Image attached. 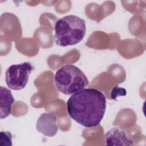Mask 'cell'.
<instances>
[{"mask_svg": "<svg viewBox=\"0 0 146 146\" xmlns=\"http://www.w3.org/2000/svg\"><path fill=\"white\" fill-rule=\"evenodd\" d=\"M107 145H133V140L127 135L122 127H115L108 130L106 134Z\"/></svg>", "mask_w": 146, "mask_h": 146, "instance_id": "6", "label": "cell"}, {"mask_svg": "<svg viewBox=\"0 0 146 146\" xmlns=\"http://www.w3.org/2000/svg\"><path fill=\"white\" fill-rule=\"evenodd\" d=\"M57 117L53 112H44L40 115L36 123V130L46 136L52 137L58 132Z\"/></svg>", "mask_w": 146, "mask_h": 146, "instance_id": "5", "label": "cell"}, {"mask_svg": "<svg viewBox=\"0 0 146 146\" xmlns=\"http://www.w3.org/2000/svg\"><path fill=\"white\" fill-rule=\"evenodd\" d=\"M86 31L84 19L75 15H66L55 23L54 40L61 47L75 45L83 39Z\"/></svg>", "mask_w": 146, "mask_h": 146, "instance_id": "2", "label": "cell"}, {"mask_svg": "<svg viewBox=\"0 0 146 146\" xmlns=\"http://www.w3.org/2000/svg\"><path fill=\"white\" fill-rule=\"evenodd\" d=\"M34 69L29 62L9 66L5 73V80L9 88L13 90H21L27 85L29 78Z\"/></svg>", "mask_w": 146, "mask_h": 146, "instance_id": "4", "label": "cell"}, {"mask_svg": "<svg viewBox=\"0 0 146 146\" xmlns=\"http://www.w3.org/2000/svg\"><path fill=\"white\" fill-rule=\"evenodd\" d=\"M5 141V145H12V135L10 132H1V145H3Z\"/></svg>", "mask_w": 146, "mask_h": 146, "instance_id": "8", "label": "cell"}, {"mask_svg": "<svg viewBox=\"0 0 146 146\" xmlns=\"http://www.w3.org/2000/svg\"><path fill=\"white\" fill-rule=\"evenodd\" d=\"M106 110V97L96 88H84L72 94L67 102L70 117L86 128L98 126Z\"/></svg>", "mask_w": 146, "mask_h": 146, "instance_id": "1", "label": "cell"}, {"mask_svg": "<svg viewBox=\"0 0 146 146\" xmlns=\"http://www.w3.org/2000/svg\"><path fill=\"white\" fill-rule=\"evenodd\" d=\"M54 82L58 90L65 95H72L89 84L84 73L78 67L70 64L57 70L54 75Z\"/></svg>", "mask_w": 146, "mask_h": 146, "instance_id": "3", "label": "cell"}, {"mask_svg": "<svg viewBox=\"0 0 146 146\" xmlns=\"http://www.w3.org/2000/svg\"><path fill=\"white\" fill-rule=\"evenodd\" d=\"M0 95L1 119H3L10 115L11 111V106L15 102V99L11 94V91L3 86L0 87Z\"/></svg>", "mask_w": 146, "mask_h": 146, "instance_id": "7", "label": "cell"}]
</instances>
